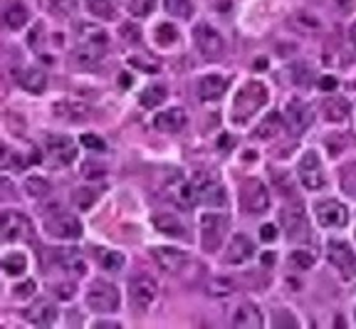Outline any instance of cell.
<instances>
[{
    "mask_svg": "<svg viewBox=\"0 0 356 329\" xmlns=\"http://www.w3.org/2000/svg\"><path fill=\"white\" fill-rule=\"evenodd\" d=\"M267 102V87L260 84V82H247L245 87L240 89L238 97H235V114L233 122L235 124H243L250 117L260 112V106Z\"/></svg>",
    "mask_w": 356,
    "mask_h": 329,
    "instance_id": "cell-2",
    "label": "cell"
},
{
    "mask_svg": "<svg viewBox=\"0 0 356 329\" xmlns=\"http://www.w3.org/2000/svg\"><path fill=\"white\" fill-rule=\"evenodd\" d=\"M151 258L156 260V265L161 270H166V273H181L186 265H188V255L183 250H176V248H154L151 250Z\"/></svg>",
    "mask_w": 356,
    "mask_h": 329,
    "instance_id": "cell-16",
    "label": "cell"
},
{
    "mask_svg": "<svg viewBox=\"0 0 356 329\" xmlns=\"http://www.w3.org/2000/svg\"><path fill=\"white\" fill-rule=\"evenodd\" d=\"M87 8H89V13H94L97 18L102 20H111L114 18V0H87Z\"/></svg>",
    "mask_w": 356,
    "mask_h": 329,
    "instance_id": "cell-31",
    "label": "cell"
},
{
    "mask_svg": "<svg viewBox=\"0 0 356 329\" xmlns=\"http://www.w3.org/2000/svg\"><path fill=\"white\" fill-rule=\"evenodd\" d=\"M92 327H114V329H119L122 324H119V322H107V319H97Z\"/></svg>",
    "mask_w": 356,
    "mask_h": 329,
    "instance_id": "cell-45",
    "label": "cell"
},
{
    "mask_svg": "<svg viewBox=\"0 0 356 329\" xmlns=\"http://www.w3.org/2000/svg\"><path fill=\"white\" fill-rule=\"evenodd\" d=\"M240 201H243L247 213H265L270 208V193H267L265 183H260L258 179H247L245 183H243Z\"/></svg>",
    "mask_w": 356,
    "mask_h": 329,
    "instance_id": "cell-13",
    "label": "cell"
},
{
    "mask_svg": "<svg viewBox=\"0 0 356 329\" xmlns=\"http://www.w3.org/2000/svg\"><path fill=\"white\" fill-rule=\"evenodd\" d=\"M82 146H87V149H92V151H104V141L92 137V134H85V137H82Z\"/></svg>",
    "mask_w": 356,
    "mask_h": 329,
    "instance_id": "cell-41",
    "label": "cell"
},
{
    "mask_svg": "<svg viewBox=\"0 0 356 329\" xmlns=\"http://www.w3.org/2000/svg\"><path fill=\"white\" fill-rule=\"evenodd\" d=\"M119 84H124V87H129L131 80H129V77H122V80H119Z\"/></svg>",
    "mask_w": 356,
    "mask_h": 329,
    "instance_id": "cell-48",
    "label": "cell"
},
{
    "mask_svg": "<svg viewBox=\"0 0 356 329\" xmlns=\"http://www.w3.org/2000/svg\"><path fill=\"white\" fill-rule=\"evenodd\" d=\"M320 87L326 89V92H332V89L339 87V82L334 80V77H322V80H320Z\"/></svg>",
    "mask_w": 356,
    "mask_h": 329,
    "instance_id": "cell-44",
    "label": "cell"
},
{
    "mask_svg": "<svg viewBox=\"0 0 356 329\" xmlns=\"http://www.w3.org/2000/svg\"><path fill=\"white\" fill-rule=\"evenodd\" d=\"M45 154L55 166H67L77 159V146L69 137H47L45 139Z\"/></svg>",
    "mask_w": 356,
    "mask_h": 329,
    "instance_id": "cell-15",
    "label": "cell"
},
{
    "mask_svg": "<svg viewBox=\"0 0 356 329\" xmlns=\"http://www.w3.org/2000/svg\"><path fill=\"white\" fill-rule=\"evenodd\" d=\"M134 27H126V38H129V40H139V35H134Z\"/></svg>",
    "mask_w": 356,
    "mask_h": 329,
    "instance_id": "cell-47",
    "label": "cell"
},
{
    "mask_svg": "<svg viewBox=\"0 0 356 329\" xmlns=\"http://www.w3.org/2000/svg\"><path fill=\"white\" fill-rule=\"evenodd\" d=\"M178 40V30L171 25V23H164V25L156 27V43L161 47H166V45H173Z\"/></svg>",
    "mask_w": 356,
    "mask_h": 329,
    "instance_id": "cell-37",
    "label": "cell"
},
{
    "mask_svg": "<svg viewBox=\"0 0 356 329\" xmlns=\"http://www.w3.org/2000/svg\"><path fill=\"white\" fill-rule=\"evenodd\" d=\"M263 312L258 304L240 302L233 312V327L235 329H263Z\"/></svg>",
    "mask_w": 356,
    "mask_h": 329,
    "instance_id": "cell-17",
    "label": "cell"
},
{
    "mask_svg": "<svg viewBox=\"0 0 356 329\" xmlns=\"http://www.w3.org/2000/svg\"><path fill=\"white\" fill-rule=\"evenodd\" d=\"M156 0H129V13L134 18H146V15L154 13Z\"/></svg>",
    "mask_w": 356,
    "mask_h": 329,
    "instance_id": "cell-38",
    "label": "cell"
},
{
    "mask_svg": "<svg viewBox=\"0 0 356 329\" xmlns=\"http://www.w3.org/2000/svg\"><path fill=\"white\" fill-rule=\"evenodd\" d=\"M25 191L30 193L32 198H45V196L52 191V186H49V181L45 179H27L25 181Z\"/></svg>",
    "mask_w": 356,
    "mask_h": 329,
    "instance_id": "cell-34",
    "label": "cell"
},
{
    "mask_svg": "<svg viewBox=\"0 0 356 329\" xmlns=\"http://www.w3.org/2000/svg\"><path fill=\"white\" fill-rule=\"evenodd\" d=\"M314 122V112L312 106L307 104L304 100H292L287 104V112H285V124L292 134H302L307 131Z\"/></svg>",
    "mask_w": 356,
    "mask_h": 329,
    "instance_id": "cell-14",
    "label": "cell"
},
{
    "mask_svg": "<svg viewBox=\"0 0 356 329\" xmlns=\"http://www.w3.org/2000/svg\"><path fill=\"white\" fill-rule=\"evenodd\" d=\"M156 297H159V287L151 277L146 275H139V277H131L129 282V304L134 312H148L154 307Z\"/></svg>",
    "mask_w": 356,
    "mask_h": 329,
    "instance_id": "cell-6",
    "label": "cell"
},
{
    "mask_svg": "<svg viewBox=\"0 0 356 329\" xmlns=\"http://www.w3.org/2000/svg\"><path fill=\"white\" fill-rule=\"evenodd\" d=\"M164 100H166V87L164 84H148L142 92V97H139L142 106H146V109H156V106H161Z\"/></svg>",
    "mask_w": 356,
    "mask_h": 329,
    "instance_id": "cell-25",
    "label": "cell"
},
{
    "mask_svg": "<svg viewBox=\"0 0 356 329\" xmlns=\"http://www.w3.org/2000/svg\"><path fill=\"white\" fill-rule=\"evenodd\" d=\"M49 8L55 10L57 15H74L77 10V0H49Z\"/></svg>",
    "mask_w": 356,
    "mask_h": 329,
    "instance_id": "cell-39",
    "label": "cell"
},
{
    "mask_svg": "<svg viewBox=\"0 0 356 329\" xmlns=\"http://www.w3.org/2000/svg\"><path fill=\"white\" fill-rule=\"evenodd\" d=\"M260 238H263L265 242H272L277 238V228L272 223H267V225H263V228H260Z\"/></svg>",
    "mask_w": 356,
    "mask_h": 329,
    "instance_id": "cell-43",
    "label": "cell"
},
{
    "mask_svg": "<svg viewBox=\"0 0 356 329\" xmlns=\"http://www.w3.org/2000/svg\"><path fill=\"white\" fill-rule=\"evenodd\" d=\"M225 89H227V80L221 75H205L201 82H198V97H201L203 102L221 100Z\"/></svg>",
    "mask_w": 356,
    "mask_h": 329,
    "instance_id": "cell-22",
    "label": "cell"
},
{
    "mask_svg": "<svg viewBox=\"0 0 356 329\" xmlns=\"http://www.w3.org/2000/svg\"><path fill=\"white\" fill-rule=\"evenodd\" d=\"M25 319L35 327H52L57 322V310L55 304L47 302V299H37L30 310L25 312Z\"/></svg>",
    "mask_w": 356,
    "mask_h": 329,
    "instance_id": "cell-20",
    "label": "cell"
},
{
    "mask_svg": "<svg viewBox=\"0 0 356 329\" xmlns=\"http://www.w3.org/2000/svg\"><path fill=\"white\" fill-rule=\"evenodd\" d=\"M87 307L99 315H109V312H117L119 307V290L111 282H92L89 292H87Z\"/></svg>",
    "mask_w": 356,
    "mask_h": 329,
    "instance_id": "cell-5",
    "label": "cell"
},
{
    "mask_svg": "<svg viewBox=\"0 0 356 329\" xmlns=\"http://www.w3.org/2000/svg\"><path fill=\"white\" fill-rule=\"evenodd\" d=\"M205 292H208L210 297H230L235 292V282L230 277H213L205 285Z\"/></svg>",
    "mask_w": 356,
    "mask_h": 329,
    "instance_id": "cell-27",
    "label": "cell"
},
{
    "mask_svg": "<svg viewBox=\"0 0 356 329\" xmlns=\"http://www.w3.org/2000/svg\"><path fill=\"white\" fill-rule=\"evenodd\" d=\"M107 45H109L107 30L85 23V25H80V35H77L74 63L80 65V67H97L107 52Z\"/></svg>",
    "mask_w": 356,
    "mask_h": 329,
    "instance_id": "cell-1",
    "label": "cell"
},
{
    "mask_svg": "<svg viewBox=\"0 0 356 329\" xmlns=\"http://www.w3.org/2000/svg\"><path fill=\"white\" fill-rule=\"evenodd\" d=\"M15 82H18L25 92L40 94V92H45V87H47V75L37 67H25L15 75Z\"/></svg>",
    "mask_w": 356,
    "mask_h": 329,
    "instance_id": "cell-21",
    "label": "cell"
},
{
    "mask_svg": "<svg viewBox=\"0 0 356 329\" xmlns=\"http://www.w3.org/2000/svg\"><path fill=\"white\" fill-rule=\"evenodd\" d=\"M255 255V242L250 240L247 236H233V240H230V245H227L225 250V262H230V265H240V262H247Z\"/></svg>",
    "mask_w": 356,
    "mask_h": 329,
    "instance_id": "cell-19",
    "label": "cell"
},
{
    "mask_svg": "<svg viewBox=\"0 0 356 329\" xmlns=\"http://www.w3.org/2000/svg\"><path fill=\"white\" fill-rule=\"evenodd\" d=\"M45 230L57 240H77L82 238V223L69 213H52L45 218Z\"/></svg>",
    "mask_w": 356,
    "mask_h": 329,
    "instance_id": "cell-11",
    "label": "cell"
},
{
    "mask_svg": "<svg viewBox=\"0 0 356 329\" xmlns=\"http://www.w3.org/2000/svg\"><path fill=\"white\" fill-rule=\"evenodd\" d=\"M297 174H300L302 186L307 191H320L326 186L324 171H322V161L317 151H304V156L300 159V166H297Z\"/></svg>",
    "mask_w": 356,
    "mask_h": 329,
    "instance_id": "cell-8",
    "label": "cell"
},
{
    "mask_svg": "<svg viewBox=\"0 0 356 329\" xmlns=\"http://www.w3.org/2000/svg\"><path fill=\"white\" fill-rule=\"evenodd\" d=\"M324 112H326V119L329 122H344L346 117H349V104H346V100H326L324 102Z\"/></svg>",
    "mask_w": 356,
    "mask_h": 329,
    "instance_id": "cell-28",
    "label": "cell"
},
{
    "mask_svg": "<svg viewBox=\"0 0 356 329\" xmlns=\"http://www.w3.org/2000/svg\"><path fill=\"white\" fill-rule=\"evenodd\" d=\"M99 262H102V267H104L107 273H119L124 267V262H126V258L122 253H117V250H104V253L99 255Z\"/></svg>",
    "mask_w": 356,
    "mask_h": 329,
    "instance_id": "cell-29",
    "label": "cell"
},
{
    "mask_svg": "<svg viewBox=\"0 0 356 329\" xmlns=\"http://www.w3.org/2000/svg\"><path fill=\"white\" fill-rule=\"evenodd\" d=\"M314 265V255L309 250H295L289 255V267L292 270H309Z\"/></svg>",
    "mask_w": 356,
    "mask_h": 329,
    "instance_id": "cell-35",
    "label": "cell"
},
{
    "mask_svg": "<svg viewBox=\"0 0 356 329\" xmlns=\"http://www.w3.org/2000/svg\"><path fill=\"white\" fill-rule=\"evenodd\" d=\"M326 258H329V262L337 267L339 275L344 280L356 277V253L351 250L349 242L329 240V245H326Z\"/></svg>",
    "mask_w": 356,
    "mask_h": 329,
    "instance_id": "cell-7",
    "label": "cell"
},
{
    "mask_svg": "<svg viewBox=\"0 0 356 329\" xmlns=\"http://www.w3.org/2000/svg\"><path fill=\"white\" fill-rule=\"evenodd\" d=\"M164 5H166V13H171L173 18L188 20L193 15V3L190 0H164Z\"/></svg>",
    "mask_w": 356,
    "mask_h": 329,
    "instance_id": "cell-30",
    "label": "cell"
},
{
    "mask_svg": "<svg viewBox=\"0 0 356 329\" xmlns=\"http://www.w3.org/2000/svg\"><path fill=\"white\" fill-rule=\"evenodd\" d=\"M349 38H351V45L356 47V23L351 25V30H349Z\"/></svg>",
    "mask_w": 356,
    "mask_h": 329,
    "instance_id": "cell-46",
    "label": "cell"
},
{
    "mask_svg": "<svg viewBox=\"0 0 356 329\" xmlns=\"http://www.w3.org/2000/svg\"><path fill=\"white\" fill-rule=\"evenodd\" d=\"M60 262L67 267L72 275H85L87 273V265H85V260H82V255L74 253V250H67L65 255H60Z\"/></svg>",
    "mask_w": 356,
    "mask_h": 329,
    "instance_id": "cell-32",
    "label": "cell"
},
{
    "mask_svg": "<svg viewBox=\"0 0 356 329\" xmlns=\"http://www.w3.org/2000/svg\"><path fill=\"white\" fill-rule=\"evenodd\" d=\"M342 3H349V0H342Z\"/></svg>",
    "mask_w": 356,
    "mask_h": 329,
    "instance_id": "cell-49",
    "label": "cell"
},
{
    "mask_svg": "<svg viewBox=\"0 0 356 329\" xmlns=\"http://www.w3.org/2000/svg\"><path fill=\"white\" fill-rule=\"evenodd\" d=\"M186 124H188V114H186L183 106H171L166 112H159L154 119V126L159 131H164V134H176Z\"/></svg>",
    "mask_w": 356,
    "mask_h": 329,
    "instance_id": "cell-18",
    "label": "cell"
},
{
    "mask_svg": "<svg viewBox=\"0 0 356 329\" xmlns=\"http://www.w3.org/2000/svg\"><path fill=\"white\" fill-rule=\"evenodd\" d=\"M154 225L159 228V233L164 236H171V238H188L186 236V225L173 216H154Z\"/></svg>",
    "mask_w": 356,
    "mask_h": 329,
    "instance_id": "cell-23",
    "label": "cell"
},
{
    "mask_svg": "<svg viewBox=\"0 0 356 329\" xmlns=\"http://www.w3.org/2000/svg\"><path fill=\"white\" fill-rule=\"evenodd\" d=\"M282 117L277 112H272V114H267V117L260 122V126H258V131H255V137H260V139H272V137H277L280 134V129H282Z\"/></svg>",
    "mask_w": 356,
    "mask_h": 329,
    "instance_id": "cell-24",
    "label": "cell"
},
{
    "mask_svg": "<svg viewBox=\"0 0 356 329\" xmlns=\"http://www.w3.org/2000/svg\"><path fill=\"white\" fill-rule=\"evenodd\" d=\"M97 196H99V193L94 191V188H77V191H74V196H72V201H74V205H77V208L87 211V208H89V205L97 201Z\"/></svg>",
    "mask_w": 356,
    "mask_h": 329,
    "instance_id": "cell-36",
    "label": "cell"
},
{
    "mask_svg": "<svg viewBox=\"0 0 356 329\" xmlns=\"http://www.w3.org/2000/svg\"><path fill=\"white\" fill-rule=\"evenodd\" d=\"M227 228H230V218L225 213H205L201 216V242L205 250H218L223 238H225Z\"/></svg>",
    "mask_w": 356,
    "mask_h": 329,
    "instance_id": "cell-3",
    "label": "cell"
},
{
    "mask_svg": "<svg viewBox=\"0 0 356 329\" xmlns=\"http://www.w3.org/2000/svg\"><path fill=\"white\" fill-rule=\"evenodd\" d=\"M25 23H27V8L23 3H10L5 10V25L12 30H20Z\"/></svg>",
    "mask_w": 356,
    "mask_h": 329,
    "instance_id": "cell-26",
    "label": "cell"
},
{
    "mask_svg": "<svg viewBox=\"0 0 356 329\" xmlns=\"http://www.w3.org/2000/svg\"><path fill=\"white\" fill-rule=\"evenodd\" d=\"M32 292H35V282H32V280H25L23 285L15 287V297H30Z\"/></svg>",
    "mask_w": 356,
    "mask_h": 329,
    "instance_id": "cell-42",
    "label": "cell"
},
{
    "mask_svg": "<svg viewBox=\"0 0 356 329\" xmlns=\"http://www.w3.org/2000/svg\"><path fill=\"white\" fill-rule=\"evenodd\" d=\"M82 171H85L87 179H92V181L104 176V166H97V163H92V161H87L85 166H82Z\"/></svg>",
    "mask_w": 356,
    "mask_h": 329,
    "instance_id": "cell-40",
    "label": "cell"
},
{
    "mask_svg": "<svg viewBox=\"0 0 356 329\" xmlns=\"http://www.w3.org/2000/svg\"><path fill=\"white\" fill-rule=\"evenodd\" d=\"M193 193H196V205H210V208H221L225 205V191L213 176L201 174L193 179Z\"/></svg>",
    "mask_w": 356,
    "mask_h": 329,
    "instance_id": "cell-10",
    "label": "cell"
},
{
    "mask_svg": "<svg viewBox=\"0 0 356 329\" xmlns=\"http://www.w3.org/2000/svg\"><path fill=\"white\" fill-rule=\"evenodd\" d=\"M314 216L322 228H344L349 223V211L344 203L334 198H324L314 203Z\"/></svg>",
    "mask_w": 356,
    "mask_h": 329,
    "instance_id": "cell-9",
    "label": "cell"
},
{
    "mask_svg": "<svg viewBox=\"0 0 356 329\" xmlns=\"http://www.w3.org/2000/svg\"><path fill=\"white\" fill-rule=\"evenodd\" d=\"M27 267V260H25L23 253H10L5 255V260H3V270H5L8 275H23V270Z\"/></svg>",
    "mask_w": 356,
    "mask_h": 329,
    "instance_id": "cell-33",
    "label": "cell"
},
{
    "mask_svg": "<svg viewBox=\"0 0 356 329\" xmlns=\"http://www.w3.org/2000/svg\"><path fill=\"white\" fill-rule=\"evenodd\" d=\"M35 230H32L30 218L18 211H5L3 216V240L18 242V240H32Z\"/></svg>",
    "mask_w": 356,
    "mask_h": 329,
    "instance_id": "cell-12",
    "label": "cell"
},
{
    "mask_svg": "<svg viewBox=\"0 0 356 329\" xmlns=\"http://www.w3.org/2000/svg\"><path fill=\"white\" fill-rule=\"evenodd\" d=\"M193 43H196L198 52H201L205 60H210V63L221 60L223 52H225L223 35L215 30L213 25H208V23H201V25H196V30H193Z\"/></svg>",
    "mask_w": 356,
    "mask_h": 329,
    "instance_id": "cell-4",
    "label": "cell"
}]
</instances>
